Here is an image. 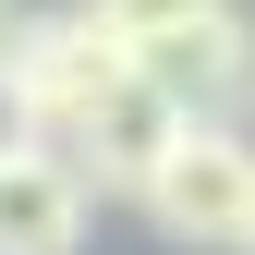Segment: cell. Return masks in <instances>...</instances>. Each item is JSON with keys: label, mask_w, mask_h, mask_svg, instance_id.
<instances>
[{"label": "cell", "mask_w": 255, "mask_h": 255, "mask_svg": "<svg viewBox=\"0 0 255 255\" xmlns=\"http://www.w3.org/2000/svg\"><path fill=\"white\" fill-rule=\"evenodd\" d=\"M170 243H243L255 231V146L231 134V122H182V146L146 170V195H134Z\"/></svg>", "instance_id": "cell-1"}, {"label": "cell", "mask_w": 255, "mask_h": 255, "mask_svg": "<svg viewBox=\"0 0 255 255\" xmlns=\"http://www.w3.org/2000/svg\"><path fill=\"white\" fill-rule=\"evenodd\" d=\"M122 73H134V49L98 37V12H85V0H73V12H37V24H24V49H12V98L37 110V134H49V146L73 134V122L98 110Z\"/></svg>", "instance_id": "cell-2"}, {"label": "cell", "mask_w": 255, "mask_h": 255, "mask_svg": "<svg viewBox=\"0 0 255 255\" xmlns=\"http://www.w3.org/2000/svg\"><path fill=\"white\" fill-rule=\"evenodd\" d=\"M182 122H195V110H182L170 85H146V73H122L110 98L85 110L73 134H61V158L85 170V195H146V170H158V158L182 146Z\"/></svg>", "instance_id": "cell-3"}, {"label": "cell", "mask_w": 255, "mask_h": 255, "mask_svg": "<svg viewBox=\"0 0 255 255\" xmlns=\"http://www.w3.org/2000/svg\"><path fill=\"white\" fill-rule=\"evenodd\" d=\"M85 219H98V195H85V170L61 146L0 158V255H73Z\"/></svg>", "instance_id": "cell-4"}, {"label": "cell", "mask_w": 255, "mask_h": 255, "mask_svg": "<svg viewBox=\"0 0 255 255\" xmlns=\"http://www.w3.org/2000/svg\"><path fill=\"white\" fill-rule=\"evenodd\" d=\"M134 73H146V85H170L195 122H219L231 98H255V24H243V12H207V24H182V37L134 49Z\"/></svg>", "instance_id": "cell-5"}, {"label": "cell", "mask_w": 255, "mask_h": 255, "mask_svg": "<svg viewBox=\"0 0 255 255\" xmlns=\"http://www.w3.org/2000/svg\"><path fill=\"white\" fill-rule=\"evenodd\" d=\"M85 12H98V37H122V49H158V37H182V24L231 12V0H85Z\"/></svg>", "instance_id": "cell-6"}, {"label": "cell", "mask_w": 255, "mask_h": 255, "mask_svg": "<svg viewBox=\"0 0 255 255\" xmlns=\"http://www.w3.org/2000/svg\"><path fill=\"white\" fill-rule=\"evenodd\" d=\"M24 146H49V134H37V110L12 98V73H0V158H24Z\"/></svg>", "instance_id": "cell-7"}, {"label": "cell", "mask_w": 255, "mask_h": 255, "mask_svg": "<svg viewBox=\"0 0 255 255\" xmlns=\"http://www.w3.org/2000/svg\"><path fill=\"white\" fill-rule=\"evenodd\" d=\"M24 24H37V0H0V73H12V49H24Z\"/></svg>", "instance_id": "cell-8"}, {"label": "cell", "mask_w": 255, "mask_h": 255, "mask_svg": "<svg viewBox=\"0 0 255 255\" xmlns=\"http://www.w3.org/2000/svg\"><path fill=\"white\" fill-rule=\"evenodd\" d=\"M243 255H255V231H243Z\"/></svg>", "instance_id": "cell-9"}]
</instances>
